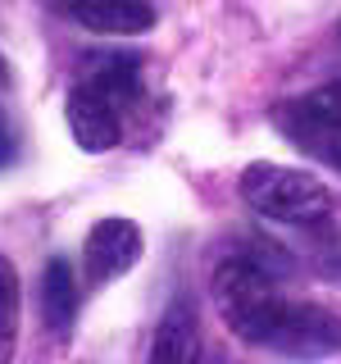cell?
Segmentation results:
<instances>
[{"mask_svg": "<svg viewBox=\"0 0 341 364\" xmlns=\"http://www.w3.org/2000/svg\"><path fill=\"white\" fill-rule=\"evenodd\" d=\"M214 305H219L223 323L242 341L273 350L296 301H287L278 291V282L264 273V264H255L246 255H232L214 269Z\"/></svg>", "mask_w": 341, "mask_h": 364, "instance_id": "obj_1", "label": "cell"}, {"mask_svg": "<svg viewBox=\"0 0 341 364\" xmlns=\"http://www.w3.org/2000/svg\"><path fill=\"white\" fill-rule=\"evenodd\" d=\"M9 82V64H5V55H0V87Z\"/></svg>", "mask_w": 341, "mask_h": 364, "instance_id": "obj_12", "label": "cell"}, {"mask_svg": "<svg viewBox=\"0 0 341 364\" xmlns=\"http://www.w3.org/2000/svg\"><path fill=\"white\" fill-rule=\"evenodd\" d=\"M242 200L259 219L301 223V228L323 223L328 210H332V196H328V187L314 173L291 168V164H269V159L242 168Z\"/></svg>", "mask_w": 341, "mask_h": 364, "instance_id": "obj_2", "label": "cell"}, {"mask_svg": "<svg viewBox=\"0 0 341 364\" xmlns=\"http://www.w3.org/2000/svg\"><path fill=\"white\" fill-rule=\"evenodd\" d=\"M136 259H141V228L132 219H100L82 246L87 287H105V282L123 278Z\"/></svg>", "mask_w": 341, "mask_h": 364, "instance_id": "obj_4", "label": "cell"}, {"mask_svg": "<svg viewBox=\"0 0 341 364\" xmlns=\"http://www.w3.org/2000/svg\"><path fill=\"white\" fill-rule=\"evenodd\" d=\"M64 9L87 32H105V37H132L155 28L151 0H64Z\"/></svg>", "mask_w": 341, "mask_h": 364, "instance_id": "obj_6", "label": "cell"}, {"mask_svg": "<svg viewBox=\"0 0 341 364\" xmlns=\"http://www.w3.org/2000/svg\"><path fill=\"white\" fill-rule=\"evenodd\" d=\"M136 60H123V55H109V60H96L87 73V82L96 91H105V96L114 100V105H123V100L136 96Z\"/></svg>", "mask_w": 341, "mask_h": 364, "instance_id": "obj_9", "label": "cell"}, {"mask_svg": "<svg viewBox=\"0 0 341 364\" xmlns=\"http://www.w3.org/2000/svg\"><path fill=\"white\" fill-rule=\"evenodd\" d=\"M273 123L291 146H301L305 155H314L318 164L341 168V77L323 82L310 96L282 100L273 109Z\"/></svg>", "mask_w": 341, "mask_h": 364, "instance_id": "obj_3", "label": "cell"}, {"mask_svg": "<svg viewBox=\"0 0 341 364\" xmlns=\"http://www.w3.org/2000/svg\"><path fill=\"white\" fill-rule=\"evenodd\" d=\"M77 305H82V287H77V273L68 259L55 255L50 264L41 269V318L55 337H68L73 333V318H77Z\"/></svg>", "mask_w": 341, "mask_h": 364, "instance_id": "obj_8", "label": "cell"}, {"mask_svg": "<svg viewBox=\"0 0 341 364\" xmlns=\"http://www.w3.org/2000/svg\"><path fill=\"white\" fill-rule=\"evenodd\" d=\"M18 346V273L0 255V364L14 360Z\"/></svg>", "mask_w": 341, "mask_h": 364, "instance_id": "obj_10", "label": "cell"}, {"mask_svg": "<svg viewBox=\"0 0 341 364\" xmlns=\"http://www.w3.org/2000/svg\"><path fill=\"white\" fill-rule=\"evenodd\" d=\"M151 364H200V318L187 296H178L159 314V328L151 341Z\"/></svg>", "mask_w": 341, "mask_h": 364, "instance_id": "obj_7", "label": "cell"}, {"mask_svg": "<svg viewBox=\"0 0 341 364\" xmlns=\"http://www.w3.org/2000/svg\"><path fill=\"white\" fill-rule=\"evenodd\" d=\"M64 114H68V132H73V141L82 146V151L91 155H105L119 146V105L105 96V91H96L91 82H77L73 91H68L64 100Z\"/></svg>", "mask_w": 341, "mask_h": 364, "instance_id": "obj_5", "label": "cell"}, {"mask_svg": "<svg viewBox=\"0 0 341 364\" xmlns=\"http://www.w3.org/2000/svg\"><path fill=\"white\" fill-rule=\"evenodd\" d=\"M14 159V128H9V119H5V109H0V168Z\"/></svg>", "mask_w": 341, "mask_h": 364, "instance_id": "obj_11", "label": "cell"}]
</instances>
